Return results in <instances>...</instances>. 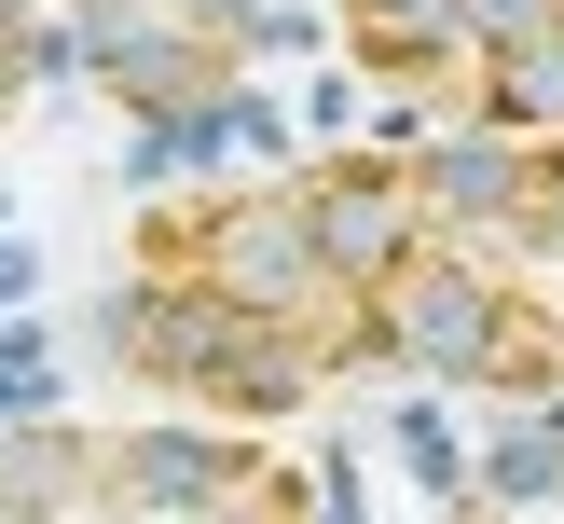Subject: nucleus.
<instances>
[{"label":"nucleus","mask_w":564,"mask_h":524,"mask_svg":"<svg viewBox=\"0 0 564 524\" xmlns=\"http://www.w3.org/2000/svg\"><path fill=\"white\" fill-rule=\"evenodd\" d=\"M97 359L220 428H275L345 386L564 400V276L496 248L413 180L400 138H317L248 180L138 193L97 290Z\"/></svg>","instance_id":"nucleus-1"},{"label":"nucleus","mask_w":564,"mask_h":524,"mask_svg":"<svg viewBox=\"0 0 564 524\" xmlns=\"http://www.w3.org/2000/svg\"><path fill=\"white\" fill-rule=\"evenodd\" d=\"M0 524H317V469L220 414H0Z\"/></svg>","instance_id":"nucleus-2"},{"label":"nucleus","mask_w":564,"mask_h":524,"mask_svg":"<svg viewBox=\"0 0 564 524\" xmlns=\"http://www.w3.org/2000/svg\"><path fill=\"white\" fill-rule=\"evenodd\" d=\"M55 14H69V69L97 83L110 110L180 125V110H207L220 83H248L275 0H55Z\"/></svg>","instance_id":"nucleus-3"},{"label":"nucleus","mask_w":564,"mask_h":524,"mask_svg":"<svg viewBox=\"0 0 564 524\" xmlns=\"http://www.w3.org/2000/svg\"><path fill=\"white\" fill-rule=\"evenodd\" d=\"M55 69H69V14H55V0H0V138H14V110L42 97Z\"/></svg>","instance_id":"nucleus-4"},{"label":"nucleus","mask_w":564,"mask_h":524,"mask_svg":"<svg viewBox=\"0 0 564 524\" xmlns=\"http://www.w3.org/2000/svg\"><path fill=\"white\" fill-rule=\"evenodd\" d=\"M523 414H538V496H427V524H564V400Z\"/></svg>","instance_id":"nucleus-5"},{"label":"nucleus","mask_w":564,"mask_h":524,"mask_svg":"<svg viewBox=\"0 0 564 524\" xmlns=\"http://www.w3.org/2000/svg\"><path fill=\"white\" fill-rule=\"evenodd\" d=\"M28 290H42V248H28V235H0V318H14Z\"/></svg>","instance_id":"nucleus-6"}]
</instances>
